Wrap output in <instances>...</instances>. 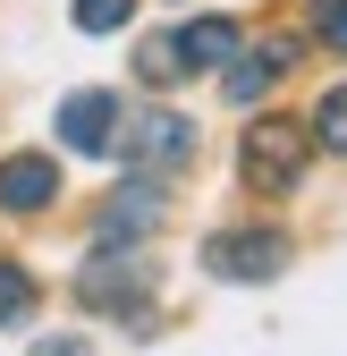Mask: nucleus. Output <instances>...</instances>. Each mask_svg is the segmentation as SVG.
Masks as SVG:
<instances>
[{
    "label": "nucleus",
    "mask_w": 347,
    "mask_h": 356,
    "mask_svg": "<svg viewBox=\"0 0 347 356\" xmlns=\"http://www.w3.org/2000/svg\"><path fill=\"white\" fill-rule=\"evenodd\" d=\"M288 60H296V42H263L254 60H229V68H221V94H229V102H263Z\"/></svg>",
    "instance_id": "nucleus-8"
},
{
    "label": "nucleus",
    "mask_w": 347,
    "mask_h": 356,
    "mask_svg": "<svg viewBox=\"0 0 347 356\" xmlns=\"http://www.w3.org/2000/svg\"><path fill=\"white\" fill-rule=\"evenodd\" d=\"M280 263H288V238L280 229H221V238L203 246V272L212 280H271Z\"/></svg>",
    "instance_id": "nucleus-4"
},
{
    "label": "nucleus",
    "mask_w": 347,
    "mask_h": 356,
    "mask_svg": "<svg viewBox=\"0 0 347 356\" xmlns=\"http://www.w3.org/2000/svg\"><path fill=\"white\" fill-rule=\"evenodd\" d=\"M314 145H322V153H347V85L314 102Z\"/></svg>",
    "instance_id": "nucleus-11"
},
{
    "label": "nucleus",
    "mask_w": 347,
    "mask_h": 356,
    "mask_svg": "<svg viewBox=\"0 0 347 356\" xmlns=\"http://www.w3.org/2000/svg\"><path fill=\"white\" fill-rule=\"evenodd\" d=\"M136 76H144V85H178V76H187L178 42H169V34H161V42H144V51H136Z\"/></svg>",
    "instance_id": "nucleus-12"
},
{
    "label": "nucleus",
    "mask_w": 347,
    "mask_h": 356,
    "mask_svg": "<svg viewBox=\"0 0 347 356\" xmlns=\"http://www.w3.org/2000/svg\"><path fill=\"white\" fill-rule=\"evenodd\" d=\"M169 42H178L187 76H195V68H229V51H237V17H195V26H178Z\"/></svg>",
    "instance_id": "nucleus-9"
},
{
    "label": "nucleus",
    "mask_w": 347,
    "mask_h": 356,
    "mask_svg": "<svg viewBox=\"0 0 347 356\" xmlns=\"http://www.w3.org/2000/svg\"><path fill=\"white\" fill-rule=\"evenodd\" d=\"M305 153H314V127L305 119H254L246 145H237V170H246V187L288 195L296 178H305Z\"/></svg>",
    "instance_id": "nucleus-1"
},
{
    "label": "nucleus",
    "mask_w": 347,
    "mask_h": 356,
    "mask_svg": "<svg viewBox=\"0 0 347 356\" xmlns=\"http://www.w3.org/2000/svg\"><path fill=\"white\" fill-rule=\"evenodd\" d=\"M187 153H195V119H178V111H144V119L119 127V161L127 170H178Z\"/></svg>",
    "instance_id": "nucleus-2"
},
{
    "label": "nucleus",
    "mask_w": 347,
    "mask_h": 356,
    "mask_svg": "<svg viewBox=\"0 0 347 356\" xmlns=\"http://www.w3.org/2000/svg\"><path fill=\"white\" fill-rule=\"evenodd\" d=\"M26 314H34V272L0 254V323H26Z\"/></svg>",
    "instance_id": "nucleus-10"
},
{
    "label": "nucleus",
    "mask_w": 347,
    "mask_h": 356,
    "mask_svg": "<svg viewBox=\"0 0 347 356\" xmlns=\"http://www.w3.org/2000/svg\"><path fill=\"white\" fill-rule=\"evenodd\" d=\"M314 34L330 42V51H347V0H322V9H314Z\"/></svg>",
    "instance_id": "nucleus-14"
},
{
    "label": "nucleus",
    "mask_w": 347,
    "mask_h": 356,
    "mask_svg": "<svg viewBox=\"0 0 347 356\" xmlns=\"http://www.w3.org/2000/svg\"><path fill=\"white\" fill-rule=\"evenodd\" d=\"M127 17H136V0H76V26L85 34H119Z\"/></svg>",
    "instance_id": "nucleus-13"
},
{
    "label": "nucleus",
    "mask_w": 347,
    "mask_h": 356,
    "mask_svg": "<svg viewBox=\"0 0 347 356\" xmlns=\"http://www.w3.org/2000/svg\"><path fill=\"white\" fill-rule=\"evenodd\" d=\"M161 212H169V187L153 170H127V187L102 204V246H119V238H144V229H161Z\"/></svg>",
    "instance_id": "nucleus-5"
},
{
    "label": "nucleus",
    "mask_w": 347,
    "mask_h": 356,
    "mask_svg": "<svg viewBox=\"0 0 347 356\" xmlns=\"http://www.w3.org/2000/svg\"><path fill=\"white\" fill-rule=\"evenodd\" d=\"M34 356H85V339H42Z\"/></svg>",
    "instance_id": "nucleus-15"
},
{
    "label": "nucleus",
    "mask_w": 347,
    "mask_h": 356,
    "mask_svg": "<svg viewBox=\"0 0 347 356\" xmlns=\"http://www.w3.org/2000/svg\"><path fill=\"white\" fill-rule=\"evenodd\" d=\"M119 127H127L119 94H68L60 102V145L68 153H119Z\"/></svg>",
    "instance_id": "nucleus-6"
},
{
    "label": "nucleus",
    "mask_w": 347,
    "mask_h": 356,
    "mask_svg": "<svg viewBox=\"0 0 347 356\" xmlns=\"http://www.w3.org/2000/svg\"><path fill=\"white\" fill-rule=\"evenodd\" d=\"M76 297H85V305H110V314H136V323H144V254H127V246H102V254L76 272Z\"/></svg>",
    "instance_id": "nucleus-3"
},
{
    "label": "nucleus",
    "mask_w": 347,
    "mask_h": 356,
    "mask_svg": "<svg viewBox=\"0 0 347 356\" xmlns=\"http://www.w3.org/2000/svg\"><path fill=\"white\" fill-rule=\"evenodd\" d=\"M60 204V161L51 153H9L0 161V212H51Z\"/></svg>",
    "instance_id": "nucleus-7"
}]
</instances>
